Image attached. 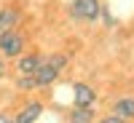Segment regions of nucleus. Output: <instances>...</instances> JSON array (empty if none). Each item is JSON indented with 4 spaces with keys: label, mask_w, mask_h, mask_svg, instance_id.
I'll return each mask as SVG.
<instances>
[{
    "label": "nucleus",
    "mask_w": 134,
    "mask_h": 123,
    "mask_svg": "<svg viewBox=\"0 0 134 123\" xmlns=\"http://www.w3.org/2000/svg\"><path fill=\"white\" fill-rule=\"evenodd\" d=\"M40 54H21V56H16V70L19 75H32L38 70V64H40Z\"/></svg>",
    "instance_id": "nucleus-5"
},
{
    "label": "nucleus",
    "mask_w": 134,
    "mask_h": 123,
    "mask_svg": "<svg viewBox=\"0 0 134 123\" xmlns=\"http://www.w3.org/2000/svg\"><path fill=\"white\" fill-rule=\"evenodd\" d=\"M70 11H72V16L81 19V21H94L102 14V3H99V0H72Z\"/></svg>",
    "instance_id": "nucleus-3"
},
{
    "label": "nucleus",
    "mask_w": 134,
    "mask_h": 123,
    "mask_svg": "<svg viewBox=\"0 0 134 123\" xmlns=\"http://www.w3.org/2000/svg\"><path fill=\"white\" fill-rule=\"evenodd\" d=\"M67 67V56L64 54H51V56L40 59L38 70L32 72V78H35V86H51L54 80L59 78V72Z\"/></svg>",
    "instance_id": "nucleus-1"
},
{
    "label": "nucleus",
    "mask_w": 134,
    "mask_h": 123,
    "mask_svg": "<svg viewBox=\"0 0 134 123\" xmlns=\"http://www.w3.org/2000/svg\"><path fill=\"white\" fill-rule=\"evenodd\" d=\"M99 123H124V120H121L118 115H107V118H102Z\"/></svg>",
    "instance_id": "nucleus-11"
},
{
    "label": "nucleus",
    "mask_w": 134,
    "mask_h": 123,
    "mask_svg": "<svg viewBox=\"0 0 134 123\" xmlns=\"http://www.w3.org/2000/svg\"><path fill=\"white\" fill-rule=\"evenodd\" d=\"M0 123H16V120H14V118H11L8 113H0Z\"/></svg>",
    "instance_id": "nucleus-13"
},
{
    "label": "nucleus",
    "mask_w": 134,
    "mask_h": 123,
    "mask_svg": "<svg viewBox=\"0 0 134 123\" xmlns=\"http://www.w3.org/2000/svg\"><path fill=\"white\" fill-rule=\"evenodd\" d=\"M24 54V38L16 30H5L0 32V56L3 59H16Z\"/></svg>",
    "instance_id": "nucleus-2"
},
{
    "label": "nucleus",
    "mask_w": 134,
    "mask_h": 123,
    "mask_svg": "<svg viewBox=\"0 0 134 123\" xmlns=\"http://www.w3.org/2000/svg\"><path fill=\"white\" fill-rule=\"evenodd\" d=\"M16 21H19V11H16V8H11V5H3V8H0V32L14 30Z\"/></svg>",
    "instance_id": "nucleus-7"
},
{
    "label": "nucleus",
    "mask_w": 134,
    "mask_h": 123,
    "mask_svg": "<svg viewBox=\"0 0 134 123\" xmlns=\"http://www.w3.org/2000/svg\"><path fill=\"white\" fill-rule=\"evenodd\" d=\"M94 99H97V94H94L91 86H86V83L75 86V107H91Z\"/></svg>",
    "instance_id": "nucleus-6"
},
{
    "label": "nucleus",
    "mask_w": 134,
    "mask_h": 123,
    "mask_svg": "<svg viewBox=\"0 0 134 123\" xmlns=\"http://www.w3.org/2000/svg\"><path fill=\"white\" fill-rule=\"evenodd\" d=\"M40 113H43V104H40V102H27V104L16 113L14 120H16V123H35V120L40 118Z\"/></svg>",
    "instance_id": "nucleus-4"
},
{
    "label": "nucleus",
    "mask_w": 134,
    "mask_h": 123,
    "mask_svg": "<svg viewBox=\"0 0 134 123\" xmlns=\"http://www.w3.org/2000/svg\"><path fill=\"white\" fill-rule=\"evenodd\" d=\"M91 120H94L91 107H75V113L70 115V123H91Z\"/></svg>",
    "instance_id": "nucleus-9"
},
{
    "label": "nucleus",
    "mask_w": 134,
    "mask_h": 123,
    "mask_svg": "<svg viewBox=\"0 0 134 123\" xmlns=\"http://www.w3.org/2000/svg\"><path fill=\"white\" fill-rule=\"evenodd\" d=\"M113 113L121 118V120H126V118H134V99L126 96V99H118L115 107H113Z\"/></svg>",
    "instance_id": "nucleus-8"
},
{
    "label": "nucleus",
    "mask_w": 134,
    "mask_h": 123,
    "mask_svg": "<svg viewBox=\"0 0 134 123\" xmlns=\"http://www.w3.org/2000/svg\"><path fill=\"white\" fill-rule=\"evenodd\" d=\"M5 72H8V67H5V59L0 56V80H3V78H5Z\"/></svg>",
    "instance_id": "nucleus-12"
},
{
    "label": "nucleus",
    "mask_w": 134,
    "mask_h": 123,
    "mask_svg": "<svg viewBox=\"0 0 134 123\" xmlns=\"http://www.w3.org/2000/svg\"><path fill=\"white\" fill-rule=\"evenodd\" d=\"M16 88H19V91H24V88H35V78H32V75H19Z\"/></svg>",
    "instance_id": "nucleus-10"
}]
</instances>
